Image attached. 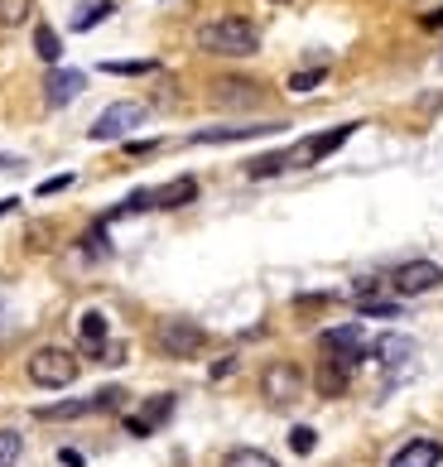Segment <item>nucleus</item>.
Instances as JSON below:
<instances>
[{"mask_svg": "<svg viewBox=\"0 0 443 467\" xmlns=\"http://www.w3.org/2000/svg\"><path fill=\"white\" fill-rule=\"evenodd\" d=\"M261 395L270 405H294L304 395V371L294 367V361H270V367L261 371Z\"/></svg>", "mask_w": 443, "mask_h": 467, "instance_id": "obj_5", "label": "nucleus"}, {"mask_svg": "<svg viewBox=\"0 0 443 467\" xmlns=\"http://www.w3.org/2000/svg\"><path fill=\"white\" fill-rule=\"evenodd\" d=\"M251 179H270V174H284V154H261V160L246 164Z\"/></svg>", "mask_w": 443, "mask_h": 467, "instance_id": "obj_25", "label": "nucleus"}, {"mask_svg": "<svg viewBox=\"0 0 443 467\" xmlns=\"http://www.w3.org/2000/svg\"><path fill=\"white\" fill-rule=\"evenodd\" d=\"M390 285H396L400 299H415V294H429V289L443 285V265H434V261H405L396 275H390Z\"/></svg>", "mask_w": 443, "mask_h": 467, "instance_id": "obj_8", "label": "nucleus"}, {"mask_svg": "<svg viewBox=\"0 0 443 467\" xmlns=\"http://www.w3.org/2000/svg\"><path fill=\"white\" fill-rule=\"evenodd\" d=\"M362 318H400V308L381 299H362Z\"/></svg>", "mask_w": 443, "mask_h": 467, "instance_id": "obj_28", "label": "nucleus"}, {"mask_svg": "<svg viewBox=\"0 0 443 467\" xmlns=\"http://www.w3.org/2000/svg\"><path fill=\"white\" fill-rule=\"evenodd\" d=\"M77 333H82V348H88L92 357H97L101 348H107V318H101L97 308H92V314H82V318H77Z\"/></svg>", "mask_w": 443, "mask_h": 467, "instance_id": "obj_18", "label": "nucleus"}, {"mask_svg": "<svg viewBox=\"0 0 443 467\" xmlns=\"http://www.w3.org/2000/svg\"><path fill=\"white\" fill-rule=\"evenodd\" d=\"M289 448H294L299 458H309L314 448H318V434H314L309 424H294V429H289Z\"/></svg>", "mask_w": 443, "mask_h": 467, "instance_id": "obj_26", "label": "nucleus"}, {"mask_svg": "<svg viewBox=\"0 0 443 467\" xmlns=\"http://www.w3.org/2000/svg\"><path fill=\"white\" fill-rule=\"evenodd\" d=\"M222 467H280V462L270 458L265 448H232V453L222 458Z\"/></svg>", "mask_w": 443, "mask_h": 467, "instance_id": "obj_20", "label": "nucleus"}, {"mask_svg": "<svg viewBox=\"0 0 443 467\" xmlns=\"http://www.w3.org/2000/svg\"><path fill=\"white\" fill-rule=\"evenodd\" d=\"M145 120V101H116V107H107L97 120H92V140H121V135H130L135 126Z\"/></svg>", "mask_w": 443, "mask_h": 467, "instance_id": "obj_7", "label": "nucleus"}, {"mask_svg": "<svg viewBox=\"0 0 443 467\" xmlns=\"http://www.w3.org/2000/svg\"><path fill=\"white\" fill-rule=\"evenodd\" d=\"M126 390L121 386H107L97 395H82V400H58V405H44L39 420H82V414H97V410H121Z\"/></svg>", "mask_w": 443, "mask_h": 467, "instance_id": "obj_6", "label": "nucleus"}, {"mask_svg": "<svg viewBox=\"0 0 443 467\" xmlns=\"http://www.w3.org/2000/svg\"><path fill=\"white\" fill-rule=\"evenodd\" d=\"M202 342H208V333H202L193 318H164V323L155 327V348H160L164 357H179V361L198 357Z\"/></svg>", "mask_w": 443, "mask_h": 467, "instance_id": "obj_4", "label": "nucleus"}, {"mask_svg": "<svg viewBox=\"0 0 443 467\" xmlns=\"http://www.w3.org/2000/svg\"><path fill=\"white\" fill-rule=\"evenodd\" d=\"M280 126H208V130H193L189 145H227V140H255V135H275Z\"/></svg>", "mask_w": 443, "mask_h": 467, "instance_id": "obj_12", "label": "nucleus"}, {"mask_svg": "<svg viewBox=\"0 0 443 467\" xmlns=\"http://www.w3.org/2000/svg\"><path fill=\"white\" fill-rule=\"evenodd\" d=\"M101 73H116V78H145V73H155V63L149 58H130V63H101Z\"/></svg>", "mask_w": 443, "mask_h": 467, "instance_id": "obj_23", "label": "nucleus"}, {"mask_svg": "<svg viewBox=\"0 0 443 467\" xmlns=\"http://www.w3.org/2000/svg\"><path fill=\"white\" fill-rule=\"evenodd\" d=\"M261 101V82H246V78H217L212 82V107L232 111V107H255Z\"/></svg>", "mask_w": 443, "mask_h": 467, "instance_id": "obj_10", "label": "nucleus"}, {"mask_svg": "<svg viewBox=\"0 0 443 467\" xmlns=\"http://www.w3.org/2000/svg\"><path fill=\"white\" fill-rule=\"evenodd\" d=\"M198 198V179H189V174H183V179H169L164 188H155V193H149V202H155V207H189Z\"/></svg>", "mask_w": 443, "mask_h": 467, "instance_id": "obj_15", "label": "nucleus"}, {"mask_svg": "<svg viewBox=\"0 0 443 467\" xmlns=\"http://www.w3.org/2000/svg\"><path fill=\"white\" fill-rule=\"evenodd\" d=\"M34 0H0V29H20L29 20Z\"/></svg>", "mask_w": 443, "mask_h": 467, "instance_id": "obj_22", "label": "nucleus"}, {"mask_svg": "<svg viewBox=\"0 0 443 467\" xmlns=\"http://www.w3.org/2000/svg\"><path fill=\"white\" fill-rule=\"evenodd\" d=\"M15 202H20V198H0V217H5V213H15Z\"/></svg>", "mask_w": 443, "mask_h": 467, "instance_id": "obj_34", "label": "nucleus"}, {"mask_svg": "<svg viewBox=\"0 0 443 467\" xmlns=\"http://www.w3.org/2000/svg\"><path fill=\"white\" fill-rule=\"evenodd\" d=\"M149 150H160V140H135L130 154H149Z\"/></svg>", "mask_w": 443, "mask_h": 467, "instance_id": "obj_32", "label": "nucleus"}, {"mask_svg": "<svg viewBox=\"0 0 443 467\" xmlns=\"http://www.w3.org/2000/svg\"><path fill=\"white\" fill-rule=\"evenodd\" d=\"M352 135H356V120H347V126H333V130H323V135H309V140L280 150V154H284V169H309V164H318V160H328V154H333L337 145H347Z\"/></svg>", "mask_w": 443, "mask_h": 467, "instance_id": "obj_3", "label": "nucleus"}, {"mask_svg": "<svg viewBox=\"0 0 443 467\" xmlns=\"http://www.w3.org/2000/svg\"><path fill=\"white\" fill-rule=\"evenodd\" d=\"M270 5H289V0H270Z\"/></svg>", "mask_w": 443, "mask_h": 467, "instance_id": "obj_35", "label": "nucleus"}, {"mask_svg": "<svg viewBox=\"0 0 443 467\" xmlns=\"http://www.w3.org/2000/svg\"><path fill=\"white\" fill-rule=\"evenodd\" d=\"M34 54H39L44 63H58V58H63V39H58V29H48V25L34 29Z\"/></svg>", "mask_w": 443, "mask_h": 467, "instance_id": "obj_21", "label": "nucleus"}, {"mask_svg": "<svg viewBox=\"0 0 443 467\" xmlns=\"http://www.w3.org/2000/svg\"><path fill=\"white\" fill-rule=\"evenodd\" d=\"M174 414V395H160V400H149L140 414H126V434H135V439H149L155 429Z\"/></svg>", "mask_w": 443, "mask_h": 467, "instance_id": "obj_13", "label": "nucleus"}, {"mask_svg": "<svg viewBox=\"0 0 443 467\" xmlns=\"http://www.w3.org/2000/svg\"><path fill=\"white\" fill-rule=\"evenodd\" d=\"M73 183V174H58V179H44L39 183V198H54V193H63V188Z\"/></svg>", "mask_w": 443, "mask_h": 467, "instance_id": "obj_29", "label": "nucleus"}, {"mask_svg": "<svg viewBox=\"0 0 443 467\" xmlns=\"http://www.w3.org/2000/svg\"><path fill=\"white\" fill-rule=\"evenodd\" d=\"M25 453V439L15 434V429H0V467H15Z\"/></svg>", "mask_w": 443, "mask_h": 467, "instance_id": "obj_24", "label": "nucleus"}, {"mask_svg": "<svg viewBox=\"0 0 443 467\" xmlns=\"http://www.w3.org/2000/svg\"><path fill=\"white\" fill-rule=\"evenodd\" d=\"M424 25H429V29H443V10H438V15H424Z\"/></svg>", "mask_w": 443, "mask_h": 467, "instance_id": "obj_33", "label": "nucleus"}, {"mask_svg": "<svg viewBox=\"0 0 443 467\" xmlns=\"http://www.w3.org/2000/svg\"><path fill=\"white\" fill-rule=\"evenodd\" d=\"M58 462H63V467H82V453H77V448H63Z\"/></svg>", "mask_w": 443, "mask_h": 467, "instance_id": "obj_30", "label": "nucleus"}, {"mask_svg": "<svg viewBox=\"0 0 443 467\" xmlns=\"http://www.w3.org/2000/svg\"><path fill=\"white\" fill-rule=\"evenodd\" d=\"M227 371H236V357H227V361H217V367H212V380H222V376H227Z\"/></svg>", "mask_w": 443, "mask_h": 467, "instance_id": "obj_31", "label": "nucleus"}, {"mask_svg": "<svg viewBox=\"0 0 443 467\" xmlns=\"http://www.w3.org/2000/svg\"><path fill=\"white\" fill-rule=\"evenodd\" d=\"M318 82H323V67H309V73H294V78H289V92H314Z\"/></svg>", "mask_w": 443, "mask_h": 467, "instance_id": "obj_27", "label": "nucleus"}, {"mask_svg": "<svg viewBox=\"0 0 443 467\" xmlns=\"http://www.w3.org/2000/svg\"><path fill=\"white\" fill-rule=\"evenodd\" d=\"M198 48L217 58H251L261 48V34H255V25L236 20V15H222V20H208L198 29Z\"/></svg>", "mask_w": 443, "mask_h": 467, "instance_id": "obj_1", "label": "nucleus"}, {"mask_svg": "<svg viewBox=\"0 0 443 467\" xmlns=\"http://www.w3.org/2000/svg\"><path fill=\"white\" fill-rule=\"evenodd\" d=\"M347 380H352V371H347V367H337L333 357H323V361H318V376H314L318 395H328V400H337V395H347Z\"/></svg>", "mask_w": 443, "mask_h": 467, "instance_id": "obj_16", "label": "nucleus"}, {"mask_svg": "<svg viewBox=\"0 0 443 467\" xmlns=\"http://www.w3.org/2000/svg\"><path fill=\"white\" fill-rule=\"evenodd\" d=\"M376 357L386 361V367H400V361H410L415 357V337H405V333H386L376 342Z\"/></svg>", "mask_w": 443, "mask_h": 467, "instance_id": "obj_17", "label": "nucleus"}, {"mask_svg": "<svg viewBox=\"0 0 443 467\" xmlns=\"http://www.w3.org/2000/svg\"><path fill=\"white\" fill-rule=\"evenodd\" d=\"M77 357L67 352V348H39L29 357V380L34 386H44V390H63V386H73L77 380Z\"/></svg>", "mask_w": 443, "mask_h": 467, "instance_id": "obj_2", "label": "nucleus"}, {"mask_svg": "<svg viewBox=\"0 0 443 467\" xmlns=\"http://www.w3.org/2000/svg\"><path fill=\"white\" fill-rule=\"evenodd\" d=\"M111 10H116V0H88V5L73 15V29H77V34H88V29H97L101 20H107Z\"/></svg>", "mask_w": 443, "mask_h": 467, "instance_id": "obj_19", "label": "nucleus"}, {"mask_svg": "<svg viewBox=\"0 0 443 467\" xmlns=\"http://www.w3.org/2000/svg\"><path fill=\"white\" fill-rule=\"evenodd\" d=\"M82 88H88V73H77V67H54L44 82V97H48V107H67Z\"/></svg>", "mask_w": 443, "mask_h": 467, "instance_id": "obj_11", "label": "nucleus"}, {"mask_svg": "<svg viewBox=\"0 0 443 467\" xmlns=\"http://www.w3.org/2000/svg\"><path fill=\"white\" fill-rule=\"evenodd\" d=\"M323 342V352H328L337 367H356L362 361V323H343V327H328V333L318 337Z\"/></svg>", "mask_w": 443, "mask_h": 467, "instance_id": "obj_9", "label": "nucleus"}, {"mask_svg": "<svg viewBox=\"0 0 443 467\" xmlns=\"http://www.w3.org/2000/svg\"><path fill=\"white\" fill-rule=\"evenodd\" d=\"M438 462H443V443H434V439H410L386 467H438Z\"/></svg>", "mask_w": 443, "mask_h": 467, "instance_id": "obj_14", "label": "nucleus"}]
</instances>
